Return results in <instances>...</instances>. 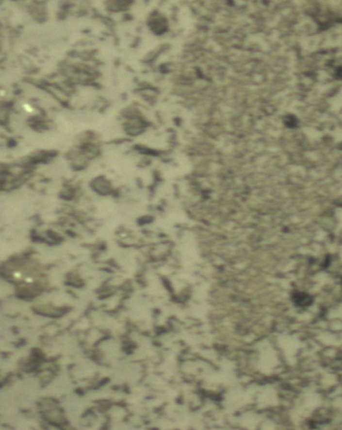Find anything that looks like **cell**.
I'll list each match as a JSON object with an SVG mask.
<instances>
[{
    "label": "cell",
    "mask_w": 342,
    "mask_h": 430,
    "mask_svg": "<svg viewBox=\"0 0 342 430\" xmlns=\"http://www.w3.org/2000/svg\"><path fill=\"white\" fill-rule=\"evenodd\" d=\"M285 124H286L288 127H295L296 124H297L296 118H295L294 116H288V117H286V119H285Z\"/></svg>",
    "instance_id": "cell-2"
},
{
    "label": "cell",
    "mask_w": 342,
    "mask_h": 430,
    "mask_svg": "<svg viewBox=\"0 0 342 430\" xmlns=\"http://www.w3.org/2000/svg\"><path fill=\"white\" fill-rule=\"evenodd\" d=\"M341 286H342V281H341Z\"/></svg>",
    "instance_id": "cell-3"
},
{
    "label": "cell",
    "mask_w": 342,
    "mask_h": 430,
    "mask_svg": "<svg viewBox=\"0 0 342 430\" xmlns=\"http://www.w3.org/2000/svg\"><path fill=\"white\" fill-rule=\"evenodd\" d=\"M292 302L297 307H308L313 303V298L303 292H294L292 294Z\"/></svg>",
    "instance_id": "cell-1"
}]
</instances>
